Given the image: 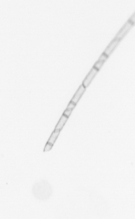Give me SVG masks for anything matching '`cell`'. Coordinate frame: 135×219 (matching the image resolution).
Segmentation results:
<instances>
[{"label": "cell", "instance_id": "obj_2", "mask_svg": "<svg viewBox=\"0 0 135 219\" xmlns=\"http://www.w3.org/2000/svg\"><path fill=\"white\" fill-rule=\"evenodd\" d=\"M99 71L93 67L84 79L82 84L86 88L88 87Z\"/></svg>", "mask_w": 135, "mask_h": 219}, {"label": "cell", "instance_id": "obj_1", "mask_svg": "<svg viewBox=\"0 0 135 219\" xmlns=\"http://www.w3.org/2000/svg\"><path fill=\"white\" fill-rule=\"evenodd\" d=\"M32 191L35 198L42 200H46L49 198L52 193L51 186L47 182L43 180L34 184Z\"/></svg>", "mask_w": 135, "mask_h": 219}, {"label": "cell", "instance_id": "obj_8", "mask_svg": "<svg viewBox=\"0 0 135 219\" xmlns=\"http://www.w3.org/2000/svg\"><path fill=\"white\" fill-rule=\"evenodd\" d=\"M76 105L71 101L68 104L66 109L73 110Z\"/></svg>", "mask_w": 135, "mask_h": 219}, {"label": "cell", "instance_id": "obj_7", "mask_svg": "<svg viewBox=\"0 0 135 219\" xmlns=\"http://www.w3.org/2000/svg\"><path fill=\"white\" fill-rule=\"evenodd\" d=\"M53 145L52 144L47 142L44 146V152H47L50 151L52 148Z\"/></svg>", "mask_w": 135, "mask_h": 219}, {"label": "cell", "instance_id": "obj_5", "mask_svg": "<svg viewBox=\"0 0 135 219\" xmlns=\"http://www.w3.org/2000/svg\"><path fill=\"white\" fill-rule=\"evenodd\" d=\"M68 118V117L62 114L56 124L55 129L61 131L67 121Z\"/></svg>", "mask_w": 135, "mask_h": 219}, {"label": "cell", "instance_id": "obj_9", "mask_svg": "<svg viewBox=\"0 0 135 219\" xmlns=\"http://www.w3.org/2000/svg\"><path fill=\"white\" fill-rule=\"evenodd\" d=\"M72 111V110L66 109L63 112V114L69 118L70 115Z\"/></svg>", "mask_w": 135, "mask_h": 219}, {"label": "cell", "instance_id": "obj_3", "mask_svg": "<svg viewBox=\"0 0 135 219\" xmlns=\"http://www.w3.org/2000/svg\"><path fill=\"white\" fill-rule=\"evenodd\" d=\"M86 88L82 84L80 85L74 94L70 101L76 105L85 92Z\"/></svg>", "mask_w": 135, "mask_h": 219}, {"label": "cell", "instance_id": "obj_6", "mask_svg": "<svg viewBox=\"0 0 135 219\" xmlns=\"http://www.w3.org/2000/svg\"><path fill=\"white\" fill-rule=\"evenodd\" d=\"M61 131L54 129L52 133L47 142L54 145L57 138Z\"/></svg>", "mask_w": 135, "mask_h": 219}, {"label": "cell", "instance_id": "obj_4", "mask_svg": "<svg viewBox=\"0 0 135 219\" xmlns=\"http://www.w3.org/2000/svg\"><path fill=\"white\" fill-rule=\"evenodd\" d=\"M108 56L103 53L93 66L99 71L108 58Z\"/></svg>", "mask_w": 135, "mask_h": 219}]
</instances>
